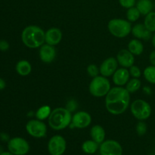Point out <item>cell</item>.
<instances>
[{
  "instance_id": "obj_1",
  "label": "cell",
  "mask_w": 155,
  "mask_h": 155,
  "mask_svg": "<svg viewBox=\"0 0 155 155\" xmlns=\"http://www.w3.org/2000/svg\"><path fill=\"white\" fill-rule=\"evenodd\" d=\"M130 92L123 86L111 88L105 96V107L113 115L124 114L130 103Z\"/></svg>"
},
{
  "instance_id": "obj_2",
  "label": "cell",
  "mask_w": 155,
  "mask_h": 155,
  "mask_svg": "<svg viewBox=\"0 0 155 155\" xmlns=\"http://www.w3.org/2000/svg\"><path fill=\"white\" fill-rule=\"evenodd\" d=\"M45 33L41 27L30 25L23 30L21 40L23 43L30 48H40L45 43Z\"/></svg>"
},
{
  "instance_id": "obj_3",
  "label": "cell",
  "mask_w": 155,
  "mask_h": 155,
  "mask_svg": "<svg viewBox=\"0 0 155 155\" xmlns=\"http://www.w3.org/2000/svg\"><path fill=\"white\" fill-rule=\"evenodd\" d=\"M72 121L71 112L65 107H57L51 110L48 118V125L54 130H62L69 127Z\"/></svg>"
},
{
  "instance_id": "obj_4",
  "label": "cell",
  "mask_w": 155,
  "mask_h": 155,
  "mask_svg": "<svg viewBox=\"0 0 155 155\" xmlns=\"http://www.w3.org/2000/svg\"><path fill=\"white\" fill-rule=\"evenodd\" d=\"M110 34L117 38H124L132 32V24L129 21L120 18L110 20L107 24Z\"/></svg>"
},
{
  "instance_id": "obj_5",
  "label": "cell",
  "mask_w": 155,
  "mask_h": 155,
  "mask_svg": "<svg viewBox=\"0 0 155 155\" xmlns=\"http://www.w3.org/2000/svg\"><path fill=\"white\" fill-rule=\"evenodd\" d=\"M110 89V81L107 77L103 76H97L92 78L89 87L91 95L96 98L106 96Z\"/></svg>"
},
{
  "instance_id": "obj_6",
  "label": "cell",
  "mask_w": 155,
  "mask_h": 155,
  "mask_svg": "<svg viewBox=\"0 0 155 155\" xmlns=\"http://www.w3.org/2000/svg\"><path fill=\"white\" fill-rule=\"evenodd\" d=\"M130 110L135 118L139 120H145L151 117V107L143 99H136L130 105Z\"/></svg>"
},
{
  "instance_id": "obj_7",
  "label": "cell",
  "mask_w": 155,
  "mask_h": 155,
  "mask_svg": "<svg viewBox=\"0 0 155 155\" xmlns=\"http://www.w3.org/2000/svg\"><path fill=\"white\" fill-rule=\"evenodd\" d=\"M8 149L15 155H26L30 151V145L24 138L15 137L8 142Z\"/></svg>"
},
{
  "instance_id": "obj_8",
  "label": "cell",
  "mask_w": 155,
  "mask_h": 155,
  "mask_svg": "<svg viewBox=\"0 0 155 155\" xmlns=\"http://www.w3.org/2000/svg\"><path fill=\"white\" fill-rule=\"evenodd\" d=\"M26 130L32 137L41 139L46 135L47 126L40 120H30L26 124Z\"/></svg>"
},
{
  "instance_id": "obj_9",
  "label": "cell",
  "mask_w": 155,
  "mask_h": 155,
  "mask_svg": "<svg viewBox=\"0 0 155 155\" xmlns=\"http://www.w3.org/2000/svg\"><path fill=\"white\" fill-rule=\"evenodd\" d=\"M66 148V140L60 135L52 136L48 142V151L51 155H63Z\"/></svg>"
},
{
  "instance_id": "obj_10",
  "label": "cell",
  "mask_w": 155,
  "mask_h": 155,
  "mask_svg": "<svg viewBox=\"0 0 155 155\" xmlns=\"http://www.w3.org/2000/svg\"><path fill=\"white\" fill-rule=\"evenodd\" d=\"M101 155H122L123 148L120 144L115 140H104L99 145Z\"/></svg>"
},
{
  "instance_id": "obj_11",
  "label": "cell",
  "mask_w": 155,
  "mask_h": 155,
  "mask_svg": "<svg viewBox=\"0 0 155 155\" xmlns=\"http://www.w3.org/2000/svg\"><path fill=\"white\" fill-rule=\"evenodd\" d=\"M92 123V117L86 111H78L72 117L71 128L85 129Z\"/></svg>"
},
{
  "instance_id": "obj_12",
  "label": "cell",
  "mask_w": 155,
  "mask_h": 155,
  "mask_svg": "<svg viewBox=\"0 0 155 155\" xmlns=\"http://www.w3.org/2000/svg\"><path fill=\"white\" fill-rule=\"evenodd\" d=\"M118 62L117 58L110 57L106 58L100 65L99 71L101 76L105 77H109L113 76L118 67Z\"/></svg>"
},
{
  "instance_id": "obj_13",
  "label": "cell",
  "mask_w": 155,
  "mask_h": 155,
  "mask_svg": "<svg viewBox=\"0 0 155 155\" xmlns=\"http://www.w3.org/2000/svg\"><path fill=\"white\" fill-rule=\"evenodd\" d=\"M39 55L40 60L44 63H51L55 58L56 50L52 45H50L46 43L43 44L39 48Z\"/></svg>"
},
{
  "instance_id": "obj_14",
  "label": "cell",
  "mask_w": 155,
  "mask_h": 155,
  "mask_svg": "<svg viewBox=\"0 0 155 155\" xmlns=\"http://www.w3.org/2000/svg\"><path fill=\"white\" fill-rule=\"evenodd\" d=\"M62 39V32L57 27H51L45 33V42L50 45H57Z\"/></svg>"
},
{
  "instance_id": "obj_15",
  "label": "cell",
  "mask_w": 155,
  "mask_h": 155,
  "mask_svg": "<svg viewBox=\"0 0 155 155\" xmlns=\"http://www.w3.org/2000/svg\"><path fill=\"white\" fill-rule=\"evenodd\" d=\"M117 60L122 68H130L134 64V54H132L128 49H122L117 53Z\"/></svg>"
},
{
  "instance_id": "obj_16",
  "label": "cell",
  "mask_w": 155,
  "mask_h": 155,
  "mask_svg": "<svg viewBox=\"0 0 155 155\" xmlns=\"http://www.w3.org/2000/svg\"><path fill=\"white\" fill-rule=\"evenodd\" d=\"M130 77V74L127 68H121L117 69V71L112 76V80L117 86H124L128 83Z\"/></svg>"
},
{
  "instance_id": "obj_17",
  "label": "cell",
  "mask_w": 155,
  "mask_h": 155,
  "mask_svg": "<svg viewBox=\"0 0 155 155\" xmlns=\"http://www.w3.org/2000/svg\"><path fill=\"white\" fill-rule=\"evenodd\" d=\"M132 33L138 39L148 41L152 37L151 32L149 31L144 24H137L132 28Z\"/></svg>"
},
{
  "instance_id": "obj_18",
  "label": "cell",
  "mask_w": 155,
  "mask_h": 155,
  "mask_svg": "<svg viewBox=\"0 0 155 155\" xmlns=\"http://www.w3.org/2000/svg\"><path fill=\"white\" fill-rule=\"evenodd\" d=\"M105 131L100 125H95L90 130V136L92 139L98 144H101L105 139Z\"/></svg>"
},
{
  "instance_id": "obj_19",
  "label": "cell",
  "mask_w": 155,
  "mask_h": 155,
  "mask_svg": "<svg viewBox=\"0 0 155 155\" xmlns=\"http://www.w3.org/2000/svg\"><path fill=\"white\" fill-rule=\"evenodd\" d=\"M136 8L142 15H147L153 11L154 4L151 0H139L136 2Z\"/></svg>"
},
{
  "instance_id": "obj_20",
  "label": "cell",
  "mask_w": 155,
  "mask_h": 155,
  "mask_svg": "<svg viewBox=\"0 0 155 155\" xmlns=\"http://www.w3.org/2000/svg\"><path fill=\"white\" fill-rule=\"evenodd\" d=\"M15 69L19 75L22 76V77H26L31 73V64L27 60H21L17 63Z\"/></svg>"
},
{
  "instance_id": "obj_21",
  "label": "cell",
  "mask_w": 155,
  "mask_h": 155,
  "mask_svg": "<svg viewBox=\"0 0 155 155\" xmlns=\"http://www.w3.org/2000/svg\"><path fill=\"white\" fill-rule=\"evenodd\" d=\"M128 50L134 55H141L144 51L143 43L138 39H132L128 44Z\"/></svg>"
},
{
  "instance_id": "obj_22",
  "label": "cell",
  "mask_w": 155,
  "mask_h": 155,
  "mask_svg": "<svg viewBox=\"0 0 155 155\" xmlns=\"http://www.w3.org/2000/svg\"><path fill=\"white\" fill-rule=\"evenodd\" d=\"M82 150L84 153L87 154H93L99 149V144L95 142V141L86 140L82 144Z\"/></svg>"
},
{
  "instance_id": "obj_23",
  "label": "cell",
  "mask_w": 155,
  "mask_h": 155,
  "mask_svg": "<svg viewBox=\"0 0 155 155\" xmlns=\"http://www.w3.org/2000/svg\"><path fill=\"white\" fill-rule=\"evenodd\" d=\"M51 107L48 105H43L39 107L36 112V119L40 120L43 121L44 120H46L51 114Z\"/></svg>"
},
{
  "instance_id": "obj_24",
  "label": "cell",
  "mask_w": 155,
  "mask_h": 155,
  "mask_svg": "<svg viewBox=\"0 0 155 155\" xmlns=\"http://www.w3.org/2000/svg\"><path fill=\"white\" fill-rule=\"evenodd\" d=\"M144 24L149 31L151 33L155 32V12H151L147 15H145Z\"/></svg>"
},
{
  "instance_id": "obj_25",
  "label": "cell",
  "mask_w": 155,
  "mask_h": 155,
  "mask_svg": "<svg viewBox=\"0 0 155 155\" xmlns=\"http://www.w3.org/2000/svg\"><path fill=\"white\" fill-rule=\"evenodd\" d=\"M142 86L140 80L139 78H132L126 85V89L130 93H133L139 90Z\"/></svg>"
},
{
  "instance_id": "obj_26",
  "label": "cell",
  "mask_w": 155,
  "mask_h": 155,
  "mask_svg": "<svg viewBox=\"0 0 155 155\" xmlns=\"http://www.w3.org/2000/svg\"><path fill=\"white\" fill-rule=\"evenodd\" d=\"M143 75L148 83L155 85V66L150 65L143 71Z\"/></svg>"
},
{
  "instance_id": "obj_27",
  "label": "cell",
  "mask_w": 155,
  "mask_h": 155,
  "mask_svg": "<svg viewBox=\"0 0 155 155\" xmlns=\"http://www.w3.org/2000/svg\"><path fill=\"white\" fill-rule=\"evenodd\" d=\"M140 12L138 10V8L136 7H133L130 8L128 9L127 12V21H130V23L136 22L139 20V18H140Z\"/></svg>"
},
{
  "instance_id": "obj_28",
  "label": "cell",
  "mask_w": 155,
  "mask_h": 155,
  "mask_svg": "<svg viewBox=\"0 0 155 155\" xmlns=\"http://www.w3.org/2000/svg\"><path fill=\"white\" fill-rule=\"evenodd\" d=\"M147 130H148L147 124L144 121L139 120V122H138V124H136V131L139 136H144L147 133Z\"/></svg>"
},
{
  "instance_id": "obj_29",
  "label": "cell",
  "mask_w": 155,
  "mask_h": 155,
  "mask_svg": "<svg viewBox=\"0 0 155 155\" xmlns=\"http://www.w3.org/2000/svg\"><path fill=\"white\" fill-rule=\"evenodd\" d=\"M86 71H87L88 75H89V77H92V78L97 77V76H98V74H100L99 68H98L96 65L94 64H89V66L87 67V70H86Z\"/></svg>"
},
{
  "instance_id": "obj_30",
  "label": "cell",
  "mask_w": 155,
  "mask_h": 155,
  "mask_svg": "<svg viewBox=\"0 0 155 155\" xmlns=\"http://www.w3.org/2000/svg\"><path fill=\"white\" fill-rule=\"evenodd\" d=\"M129 72H130V76L133 78H139L142 75V71H141L140 68L136 65H133V66L130 67Z\"/></svg>"
},
{
  "instance_id": "obj_31",
  "label": "cell",
  "mask_w": 155,
  "mask_h": 155,
  "mask_svg": "<svg viewBox=\"0 0 155 155\" xmlns=\"http://www.w3.org/2000/svg\"><path fill=\"white\" fill-rule=\"evenodd\" d=\"M119 3L125 8H130L136 5V0H119Z\"/></svg>"
},
{
  "instance_id": "obj_32",
  "label": "cell",
  "mask_w": 155,
  "mask_h": 155,
  "mask_svg": "<svg viewBox=\"0 0 155 155\" xmlns=\"http://www.w3.org/2000/svg\"><path fill=\"white\" fill-rule=\"evenodd\" d=\"M9 48V43L6 40H0V51H5Z\"/></svg>"
},
{
  "instance_id": "obj_33",
  "label": "cell",
  "mask_w": 155,
  "mask_h": 155,
  "mask_svg": "<svg viewBox=\"0 0 155 155\" xmlns=\"http://www.w3.org/2000/svg\"><path fill=\"white\" fill-rule=\"evenodd\" d=\"M149 62L151 65L155 66V50L152 51L149 55Z\"/></svg>"
},
{
  "instance_id": "obj_34",
  "label": "cell",
  "mask_w": 155,
  "mask_h": 155,
  "mask_svg": "<svg viewBox=\"0 0 155 155\" xmlns=\"http://www.w3.org/2000/svg\"><path fill=\"white\" fill-rule=\"evenodd\" d=\"M6 83L3 79L0 78V90H3L5 88Z\"/></svg>"
},
{
  "instance_id": "obj_35",
  "label": "cell",
  "mask_w": 155,
  "mask_h": 155,
  "mask_svg": "<svg viewBox=\"0 0 155 155\" xmlns=\"http://www.w3.org/2000/svg\"><path fill=\"white\" fill-rule=\"evenodd\" d=\"M143 91L145 94H147V95H151V89L149 86H145V87L143 88Z\"/></svg>"
},
{
  "instance_id": "obj_36",
  "label": "cell",
  "mask_w": 155,
  "mask_h": 155,
  "mask_svg": "<svg viewBox=\"0 0 155 155\" xmlns=\"http://www.w3.org/2000/svg\"><path fill=\"white\" fill-rule=\"evenodd\" d=\"M151 43H152V45L155 48V32L154 33V35L151 37Z\"/></svg>"
},
{
  "instance_id": "obj_37",
  "label": "cell",
  "mask_w": 155,
  "mask_h": 155,
  "mask_svg": "<svg viewBox=\"0 0 155 155\" xmlns=\"http://www.w3.org/2000/svg\"><path fill=\"white\" fill-rule=\"evenodd\" d=\"M0 155H15V154H13L12 153H11L10 151H5V152L1 153Z\"/></svg>"
},
{
  "instance_id": "obj_38",
  "label": "cell",
  "mask_w": 155,
  "mask_h": 155,
  "mask_svg": "<svg viewBox=\"0 0 155 155\" xmlns=\"http://www.w3.org/2000/svg\"><path fill=\"white\" fill-rule=\"evenodd\" d=\"M154 9H155V2H154Z\"/></svg>"
}]
</instances>
